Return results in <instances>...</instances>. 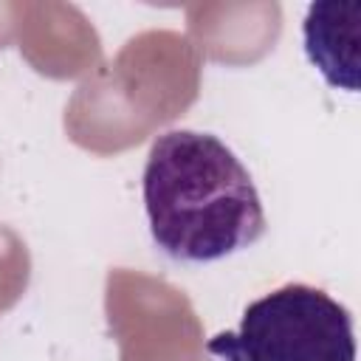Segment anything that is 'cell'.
<instances>
[{
	"instance_id": "obj_1",
	"label": "cell",
	"mask_w": 361,
	"mask_h": 361,
	"mask_svg": "<svg viewBox=\"0 0 361 361\" xmlns=\"http://www.w3.org/2000/svg\"><path fill=\"white\" fill-rule=\"evenodd\" d=\"M141 189L152 240L172 259L214 262L265 234L262 200L248 169L209 133L158 135Z\"/></svg>"
},
{
	"instance_id": "obj_2",
	"label": "cell",
	"mask_w": 361,
	"mask_h": 361,
	"mask_svg": "<svg viewBox=\"0 0 361 361\" xmlns=\"http://www.w3.org/2000/svg\"><path fill=\"white\" fill-rule=\"evenodd\" d=\"M200 73L203 59L180 31H138L79 82L65 104V135L102 158L127 152L197 102Z\"/></svg>"
},
{
	"instance_id": "obj_3",
	"label": "cell",
	"mask_w": 361,
	"mask_h": 361,
	"mask_svg": "<svg viewBox=\"0 0 361 361\" xmlns=\"http://www.w3.org/2000/svg\"><path fill=\"white\" fill-rule=\"evenodd\" d=\"M209 361H355L353 316L330 293L288 282L254 299L237 330L206 344Z\"/></svg>"
},
{
	"instance_id": "obj_4",
	"label": "cell",
	"mask_w": 361,
	"mask_h": 361,
	"mask_svg": "<svg viewBox=\"0 0 361 361\" xmlns=\"http://www.w3.org/2000/svg\"><path fill=\"white\" fill-rule=\"evenodd\" d=\"M104 316L118 361H206L203 322L189 296L164 276L110 268Z\"/></svg>"
},
{
	"instance_id": "obj_5",
	"label": "cell",
	"mask_w": 361,
	"mask_h": 361,
	"mask_svg": "<svg viewBox=\"0 0 361 361\" xmlns=\"http://www.w3.org/2000/svg\"><path fill=\"white\" fill-rule=\"evenodd\" d=\"M14 39L23 59L48 79H85L104 62L102 37L73 3H14Z\"/></svg>"
},
{
	"instance_id": "obj_6",
	"label": "cell",
	"mask_w": 361,
	"mask_h": 361,
	"mask_svg": "<svg viewBox=\"0 0 361 361\" xmlns=\"http://www.w3.org/2000/svg\"><path fill=\"white\" fill-rule=\"evenodd\" d=\"M189 42L200 59L243 68L265 59L282 34V6L276 0H203L186 6Z\"/></svg>"
},
{
	"instance_id": "obj_7",
	"label": "cell",
	"mask_w": 361,
	"mask_h": 361,
	"mask_svg": "<svg viewBox=\"0 0 361 361\" xmlns=\"http://www.w3.org/2000/svg\"><path fill=\"white\" fill-rule=\"evenodd\" d=\"M361 3H313L305 17V48L310 62L333 87H358Z\"/></svg>"
},
{
	"instance_id": "obj_8",
	"label": "cell",
	"mask_w": 361,
	"mask_h": 361,
	"mask_svg": "<svg viewBox=\"0 0 361 361\" xmlns=\"http://www.w3.org/2000/svg\"><path fill=\"white\" fill-rule=\"evenodd\" d=\"M31 282V254L25 240L0 223V313L14 307Z\"/></svg>"
},
{
	"instance_id": "obj_9",
	"label": "cell",
	"mask_w": 361,
	"mask_h": 361,
	"mask_svg": "<svg viewBox=\"0 0 361 361\" xmlns=\"http://www.w3.org/2000/svg\"><path fill=\"white\" fill-rule=\"evenodd\" d=\"M14 42V3L0 0V51Z\"/></svg>"
}]
</instances>
